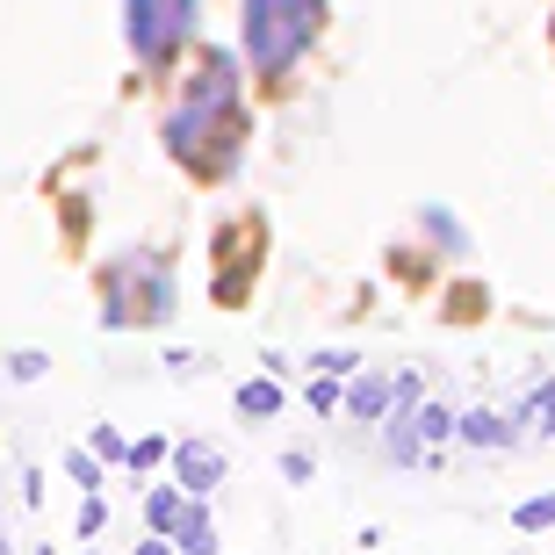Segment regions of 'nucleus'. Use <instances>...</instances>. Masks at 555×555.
Wrapping results in <instances>:
<instances>
[{"mask_svg":"<svg viewBox=\"0 0 555 555\" xmlns=\"http://www.w3.org/2000/svg\"><path fill=\"white\" fill-rule=\"evenodd\" d=\"M166 454H173L166 440H138V448H130V469H152V462H166Z\"/></svg>","mask_w":555,"mask_h":555,"instance_id":"obj_14","label":"nucleus"},{"mask_svg":"<svg viewBox=\"0 0 555 555\" xmlns=\"http://www.w3.org/2000/svg\"><path fill=\"white\" fill-rule=\"evenodd\" d=\"M231 124H238V80H231V59H209L203 80L188 87V102L173 108L166 144H173V159H203V144Z\"/></svg>","mask_w":555,"mask_h":555,"instance_id":"obj_2","label":"nucleus"},{"mask_svg":"<svg viewBox=\"0 0 555 555\" xmlns=\"http://www.w3.org/2000/svg\"><path fill=\"white\" fill-rule=\"evenodd\" d=\"M238 412L246 418H274L282 412V390H274V383H238Z\"/></svg>","mask_w":555,"mask_h":555,"instance_id":"obj_11","label":"nucleus"},{"mask_svg":"<svg viewBox=\"0 0 555 555\" xmlns=\"http://www.w3.org/2000/svg\"><path fill=\"white\" fill-rule=\"evenodd\" d=\"M397 426H412V440H418V448H433V440H448V433L462 426V418H454L448 404H426V412H412V418H397Z\"/></svg>","mask_w":555,"mask_h":555,"instance_id":"obj_7","label":"nucleus"},{"mask_svg":"<svg viewBox=\"0 0 555 555\" xmlns=\"http://www.w3.org/2000/svg\"><path fill=\"white\" fill-rule=\"evenodd\" d=\"M454 433H462L469 448H513V426H505V418H491V412H469Z\"/></svg>","mask_w":555,"mask_h":555,"instance_id":"obj_8","label":"nucleus"},{"mask_svg":"<svg viewBox=\"0 0 555 555\" xmlns=\"http://www.w3.org/2000/svg\"><path fill=\"white\" fill-rule=\"evenodd\" d=\"M130 555H181V548H173V541H138Z\"/></svg>","mask_w":555,"mask_h":555,"instance_id":"obj_19","label":"nucleus"},{"mask_svg":"<svg viewBox=\"0 0 555 555\" xmlns=\"http://www.w3.org/2000/svg\"><path fill=\"white\" fill-rule=\"evenodd\" d=\"M513 527H519V534H541V527H555V491L519 498V505H513Z\"/></svg>","mask_w":555,"mask_h":555,"instance_id":"obj_9","label":"nucleus"},{"mask_svg":"<svg viewBox=\"0 0 555 555\" xmlns=\"http://www.w3.org/2000/svg\"><path fill=\"white\" fill-rule=\"evenodd\" d=\"M195 29V0H130V51L144 65H166Z\"/></svg>","mask_w":555,"mask_h":555,"instance_id":"obj_3","label":"nucleus"},{"mask_svg":"<svg viewBox=\"0 0 555 555\" xmlns=\"http://www.w3.org/2000/svg\"><path fill=\"white\" fill-rule=\"evenodd\" d=\"M188 505H195V498H188L181 483H173V491H152V498H144V519H152V534H173V527L188 519Z\"/></svg>","mask_w":555,"mask_h":555,"instance_id":"obj_6","label":"nucleus"},{"mask_svg":"<svg viewBox=\"0 0 555 555\" xmlns=\"http://www.w3.org/2000/svg\"><path fill=\"white\" fill-rule=\"evenodd\" d=\"M94 454H124V462H130V448H124V433H116V426L94 433Z\"/></svg>","mask_w":555,"mask_h":555,"instance_id":"obj_18","label":"nucleus"},{"mask_svg":"<svg viewBox=\"0 0 555 555\" xmlns=\"http://www.w3.org/2000/svg\"><path fill=\"white\" fill-rule=\"evenodd\" d=\"M282 476H288V483H310V454L288 448V454H282Z\"/></svg>","mask_w":555,"mask_h":555,"instance_id":"obj_17","label":"nucleus"},{"mask_svg":"<svg viewBox=\"0 0 555 555\" xmlns=\"http://www.w3.org/2000/svg\"><path fill=\"white\" fill-rule=\"evenodd\" d=\"M534 412H541V433L555 440V383H541V390H534Z\"/></svg>","mask_w":555,"mask_h":555,"instance_id":"obj_15","label":"nucleus"},{"mask_svg":"<svg viewBox=\"0 0 555 555\" xmlns=\"http://www.w3.org/2000/svg\"><path fill=\"white\" fill-rule=\"evenodd\" d=\"M102 519H108L102 498H80V534H102Z\"/></svg>","mask_w":555,"mask_h":555,"instance_id":"obj_16","label":"nucleus"},{"mask_svg":"<svg viewBox=\"0 0 555 555\" xmlns=\"http://www.w3.org/2000/svg\"><path fill=\"white\" fill-rule=\"evenodd\" d=\"M217 476H224V454L209 448V440H181V448H173V483H181L188 498L217 491Z\"/></svg>","mask_w":555,"mask_h":555,"instance_id":"obj_4","label":"nucleus"},{"mask_svg":"<svg viewBox=\"0 0 555 555\" xmlns=\"http://www.w3.org/2000/svg\"><path fill=\"white\" fill-rule=\"evenodd\" d=\"M173 548H181V555H217V527H209L203 498H195V505H188V519L173 527Z\"/></svg>","mask_w":555,"mask_h":555,"instance_id":"obj_5","label":"nucleus"},{"mask_svg":"<svg viewBox=\"0 0 555 555\" xmlns=\"http://www.w3.org/2000/svg\"><path fill=\"white\" fill-rule=\"evenodd\" d=\"M318 15L325 0H246V59L253 73H288L304 59V43L318 37Z\"/></svg>","mask_w":555,"mask_h":555,"instance_id":"obj_1","label":"nucleus"},{"mask_svg":"<svg viewBox=\"0 0 555 555\" xmlns=\"http://www.w3.org/2000/svg\"><path fill=\"white\" fill-rule=\"evenodd\" d=\"M310 369H318V375H353V369H361V361H353V353H339V347H332V353H310Z\"/></svg>","mask_w":555,"mask_h":555,"instance_id":"obj_13","label":"nucleus"},{"mask_svg":"<svg viewBox=\"0 0 555 555\" xmlns=\"http://www.w3.org/2000/svg\"><path fill=\"white\" fill-rule=\"evenodd\" d=\"M65 476L80 483V498H94V491H102V454H80V448H73V454H65Z\"/></svg>","mask_w":555,"mask_h":555,"instance_id":"obj_12","label":"nucleus"},{"mask_svg":"<svg viewBox=\"0 0 555 555\" xmlns=\"http://www.w3.org/2000/svg\"><path fill=\"white\" fill-rule=\"evenodd\" d=\"M347 404H353V418H383V404H390V383H375V375H361L347 390Z\"/></svg>","mask_w":555,"mask_h":555,"instance_id":"obj_10","label":"nucleus"},{"mask_svg":"<svg viewBox=\"0 0 555 555\" xmlns=\"http://www.w3.org/2000/svg\"><path fill=\"white\" fill-rule=\"evenodd\" d=\"M0 555H8V548H0Z\"/></svg>","mask_w":555,"mask_h":555,"instance_id":"obj_20","label":"nucleus"}]
</instances>
